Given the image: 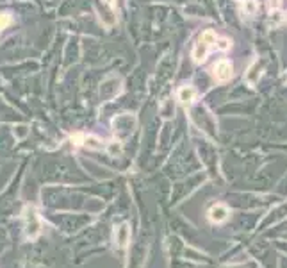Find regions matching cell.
<instances>
[{"label": "cell", "instance_id": "cell-1", "mask_svg": "<svg viewBox=\"0 0 287 268\" xmlns=\"http://www.w3.org/2000/svg\"><path fill=\"white\" fill-rule=\"evenodd\" d=\"M23 218V234H25V239L29 242H34L41 236L43 232V220H41L40 213L36 211L34 206H25L22 213Z\"/></svg>", "mask_w": 287, "mask_h": 268}, {"label": "cell", "instance_id": "cell-2", "mask_svg": "<svg viewBox=\"0 0 287 268\" xmlns=\"http://www.w3.org/2000/svg\"><path fill=\"white\" fill-rule=\"evenodd\" d=\"M216 41H218V38H216V33L211 29L204 31L200 36V40H198V43L195 45L193 48V61L195 63H204L205 59H207V54L209 50H211V47H216Z\"/></svg>", "mask_w": 287, "mask_h": 268}, {"label": "cell", "instance_id": "cell-3", "mask_svg": "<svg viewBox=\"0 0 287 268\" xmlns=\"http://www.w3.org/2000/svg\"><path fill=\"white\" fill-rule=\"evenodd\" d=\"M234 73V66L230 61H227V59H221V61H218L214 66H212V77H214L218 83H227V81L232 77Z\"/></svg>", "mask_w": 287, "mask_h": 268}, {"label": "cell", "instance_id": "cell-4", "mask_svg": "<svg viewBox=\"0 0 287 268\" xmlns=\"http://www.w3.org/2000/svg\"><path fill=\"white\" fill-rule=\"evenodd\" d=\"M72 142L75 143V145L87 147V149H91V150H102L104 149L102 140L93 136V134H82V132L75 134V136H72Z\"/></svg>", "mask_w": 287, "mask_h": 268}, {"label": "cell", "instance_id": "cell-5", "mask_svg": "<svg viewBox=\"0 0 287 268\" xmlns=\"http://www.w3.org/2000/svg\"><path fill=\"white\" fill-rule=\"evenodd\" d=\"M113 238H114V245H116L118 249H125V247L131 243V229H129V225L121 224L118 225V227H114Z\"/></svg>", "mask_w": 287, "mask_h": 268}, {"label": "cell", "instance_id": "cell-6", "mask_svg": "<svg viewBox=\"0 0 287 268\" xmlns=\"http://www.w3.org/2000/svg\"><path fill=\"white\" fill-rule=\"evenodd\" d=\"M229 215L230 211L225 204H214V206H211V209L207 211V217L212 224H221V222H225L227 218H229Z\"/></svg>", "mask_w": 287, "mask_h": 268}, {"label": "cell", "instance_id": "cell-7", "mask_svg": "<svg viewBox=\"0 0 287 268\" xmlns=\"http://www.w3.org/2000/svg\"><path fill=\"white\" fill-rule=\"evenodd\" d=\"M177 97L182 105H191L195 102V98H197V90L193 86H182L178 90Z\"/></svg>", "mask_w": 287, "mask_h": 268}, {"label": "cell", "instance_id": "cell-8", "mask_svg": "<svg viewBox=\"0 0 287 268\" xmlns=\"http://www.w3.org/2000/svg\"><path fill=\"white\" fill-rule=\"evenodd\" d=\"M13 23V16L11 13H0V31L6 29Z\"/></svg>", "mask_w": 287, "mask_h": 268}, {"label": "cell", "instance_id": "cell-9", "mask_svg": "<svg viewBox=\"0 0 287 268\" xmlns=\"http://www.w3.org/2000/svg\"><path fill=\"white\" fill-rule=\"evenodd\" d=\"M243 9L246 15H253V13L257 11V2H255V0H244Z\"/></svg>", "mask_w": 287, "mask_h": 268}, {"label": "cell", "instance_id": "cell-10", "mask_svg": "<svg viewBox=\"0 0 287 268\" xmlns=\"http://www.w3.org/2000/svg\"><path fill=\"white\" fill-rule=\"evenodd\" d=\"M230 45H232V43H230L227 38H221V40H218V43H216V48L225 52V50H229V48H230Z\"/></svg>", "mask_w": 287, "mask_h": 268}, {"label": "cell", "instance_id": "cell-11", "mask_svg": "<svg viewBox=\"0 0 287 268\" xmlns=\"http://www.w3.org/2000/svg\"><path fill=\"white\" fill-rule=\"evenodd\" d=\"M280 6V0H269V8L271 9H276Z\"/></svg>", "mask_w": 287, "mask_h": 268}, {"label": "cell", "instance_id": "cell-12", "mask_svg": "<svg viewBox=\"0 0 287 268\" xmlns=\"http://www.w3.org/2000/svg\"><path fill=\"white\" fill-rule=\"evenodd\" d=\"M106 4H107V6H111V8H113V6L116 4V0H106Z\"/></svg>", "mask_w": 287, "mask_h": 268}]
</instances>
